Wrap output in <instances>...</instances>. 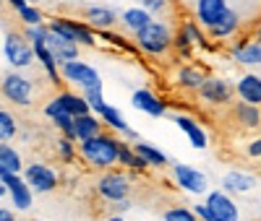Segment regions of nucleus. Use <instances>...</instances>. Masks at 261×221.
<instances>
[{
  "mask_svg": "<svg viewBox=\"0 0 261 221\" xmlns=\"http://www.w3.org/2000/svg\"><path fill=\"white\" fill-rule=\"evenodd\" d=\"M120 143L123 141L118 138V133H99L97 138L79 143V156L94 169H115V164L120 162Z\"/></svg>",
  "mask_w": 261,
  "mask_h": 221,
  "instance_id": "1",
  "label": "nucleus"
},
{
  "mask_svg": "<svg viewBox=\"0 0 261 221\" xmlns=\"http://www.w3.org/2000/svg\"><path fill=\"white\" fill-rule=\"evenodd\" d=\"M134 37H136L139 50L144 55H149V57H160V55H165L172 47V44H175V34H172L170 26L162 24V21H151L149 26H144Z\"/></svg>",
  "mask_w": 261,
  "mask_h": 221,
  "instance_id": "2",
  "label": "nucleus"
},
{
  "mask_svg": "<svg viewBox=\"0 0 261 221\" xmlns=\"http://www.w3.org/2000/svg\"><path fill=\"white\" fill-rule=\"evenodd\" d=\"M3 57L13 71H24L37 60V52H34V44L27 39V34L6 31L3 34Z\"/></svg>",
  "mask_w": 261,
  "mask_h": 221,
  "instance_id": "3",
  "label": "nucleus"
},
{
  "mask_svg": "<svg viewBox=\"0 0 261 221\" xmlns=\"http://www.w3.org/2000/svg\"><path fill=\"white\" fill-rule=\"evenodd\" d=\"M63 81L71 83L73 88H81V91H89V88H102V76L94 65L84 62V60H71L60 65Z\"/></svg>",
  "mask_w": 261,
  "mask_h": 221,
  "instance_id": "4",
  "label": "nucleus"
},
{
  "mask_svg": "<svg viewBox=\"0 0 261 221\" xmlns=\"http://www.w3.org/2000/svg\"><path fill=\"white\" fill-rule=\"evenodd\" d=\"M47 26L63 37H68L73 39L76 44H81V47H94L97 44V29L92 24H86V21H76V18H50L47 21Z\"/></svg>",
  "mask_w": 261,
  "mask_h": 221,
  "instance_id": "5",
  "label": "nucleus"
},
{
  "mask_svg": "<svg viewBox=\"0 0 261 221\" xmlns=\"http://www.w3.org/2000/svg\"><path fill=\"white\" fill-rule=\"evenodd\" d=\"M0 88H3V99H8L16 107H29L34 102V83L24 73H18V71L6 73Z\"/></svg>",
  "mask_w": 261,
  "mask_h": 221,
  "instance_id": "6",
  "label": "nucleus"
},
{
  "mask_svg": "<svg viewBox=\"0 0 261 221\" xmlns=\"http://www.w3.org/2000/svg\"><path fill=\"white\" fill-rule=\"evenodd\" d=\"M0 182H3L8 187V195H11V206L16 211H29L32 208V185L27 182L24 172H6L0 169Z\"/></svg>",
  "mask_w": 261,
  "mask_h": 221,
  "instance_id": "7",
  "label": "nucleus"
},
{
  "mask_svg": "<svg viewBox=\"0 0 261 221\" xmlns=\"http://www.w3.org/2000/svg\"><path fill=\"white\" fill-rule=\"evenodd\" d=\"M71 115V117H79V115H86L92 112L89 102H86L84 94H76V91H58L47 104H45V115L47 117H55V115Z\"/></svg>",
  "mask_w": 261,
  "mask_h": 221,
  "instance_id": "8",
  "label": "nucleus"
},
{
  "mask_svg": "<svg viewBox=\"0 0 261 221\" xmlns=\"http://www.w3.org/2000/svg\"><path fill=\"white\" fill-rule=\"evenodd\" d=\"M97 193L105 198L107 203L123 201V198H128V193H130V177L125 172L107 169V172H102V177L97 180Z\"/></svg>",
  "mask_w": 261,
  "mask_h": 221,
  "instance_id": "9",
  "label": "nucleus"
},
{
  "mask_svg": "<svg viewBox=\"0 0 261 221\" xmlns=\"http://www.w3.org/2000/svg\"><path fill=\"white\" fill-rule=\"evenodd\" d=\"M172 180H175V185L191 195H206L209 190V180H206V174L201 169H196L191 164H175L172 167Z\"/></svg>",
  "mask_w": 261,
  "mask_h": 221,
  "instance_id": "10",
  "label": "nucleus"
},
{
  "mask_svg": "<svg viewBox=\"0 0 261 221\" xmlns=\"http://www.w3.org/2000/svg\"><path fill=\"white\" fill-rule=\"evenodd\" d=\"M232 97H235V88L230 86L227 78H220V76H209L204 86L199 88V99L212 107H225L232 102Z\"/></svg>",
  "mask_w": 261,
  "mask_h": 221,
  "instance_id": "11",
  "label": "nucleus"
},
{
  "mask_svg": "<svg viewBox=\"0 0 261 221\" xmlns=\"http://www.w3.org/2000/svg\"><path fill=\"white\" fill-rule=\"evenodd\" d=\"M24 177H27V182L32 185L34 193H50V190H55L60 185L58 172L53 167H47V164H39V162L27 164L24 167Z\"/></svg>",
  "mask_w": 261,
  "mask_h": 221,
  "instance_id": "12",
  "label": "nucleus"
},
{
  "mask_svg": "<svg viewBox=\"0 0 261 221\" xmlns=\"http://www.w3.org/2000/svg\"><path fill=\"white\" fill-rule=\"evenodd\" d=\"M204 203L212 208L217 221H241V211H238V206H235V201L230 198L227 190H212V193H206Z\"/></svg>",
  "mask_w": 261,
  "mask_h": 221,
  "instance_id": "13",
  "label": "nucleus"
},
{
  "mask_svg": "<svg viewBox=\"0 0 261 221\" xmlns=\"http://www.w3.org/2000/svg\"><path fill=\"white\" fill-rule=\"evenodd\" d=\"M130 104H134L139 112L149 115V117H165L167 115V104L162 97H157L151 88H136L130 94Z\"/></svg>",
  "mask_w": 261,
  "mask_h": 221,
  "instance_id": "14",
  "label": "nucleus"
},
{
  "mask_svg": "<svg viewBox=\"0 0 261 221\" xmlns=\"http://www.w3.org/2000/svg\"><path fill=\"white\" fill-rule=\"evenodd\" d=\"M227 0H196V8H193V18L199 21L204 29H212L217 21H220L227 11Z\"/></svg>",
  "mask_w": 261,
  "mask_h": 221,
  "instance_id": "15",
  "label": "nucleus"
},
{
  "mask_svg": "<svg viewBox=\"0 0 261 221\" xmlns=\"http://www.w3.org/2000/svg\"><path fill=\"white\" fill-rule=\"evenodd\" d=\"M232 60L238 65H246V68H253V65H261V42L258 39H238L230 50Z\"/></svg>",
  "mask_w": 261,
  "mask_h": 221,
  "instance_id": "16",
  "label": "nucleus"
},
{
  "mask_svg": "<svg viewBox=\"0 0 261 221\" xmlns=\"http://www.w3.org/2000/svg\"><path fill=\"white\" fill-rule=\"evenodd\" d=\"M47 47L53 50L55 60L63 65V62L79 60V50H81V44H76L73 39H68V37H63V34H58V31H53V29H50V34H47Z\"/></svg>",
  "mask_w": 261,
  "mask_h": 221,
  "instance_id": "17",
  "label": "nucleus"
},
{
  "mask_svg": "<svg viewBox=\"0 0 261 221\" xmlns=\"http://www.w3.org/2000/svg\"><path fill=\"white\" fill-rule=\"evenodd\" d=\"M172 122L178 125V130L186 133V138L191 141L193 148H206L209 146V138H206V130L196 122L193 117H186V115H172Z\"/></svg>",
  "mask_w": 261,
  "mask_h": 221,
  "instance_id": "18",
  "label": "nucleus"
},
{
  "mask_svg": "<svg viewBox=\"0 0 261 221\" xmlns=\"http://www.w3.org/2000/svg\"><path fill=\"white\" fill-rule=\"evenodd\" d=\"M235 94H238V99L261 107V76L243 73L241 78H238V83H235Z\"/></svg>",
  "mask_w": 261,
  "mask_h": 221,
  "instance_id": "19",
  "label": "nucleus"
},
{
  "mask_svg": "<svg viewBox=\"0 0 261 221\" xmlns=\"http://www.w3.org/2000/svg\"><path fill=\"white\" fill-rule=\"evenodd\" d=\"M238 26H241V16H238L235 8H227L225 16L217 21L212 29H206V34H209L212 39H217V42H220V39H232V37L238 34Z\"/></svg>",
  "mask_w": 261,
  "mask_h": 221,
  "instance_id": "20",
  "label": "nucleus"
},
{
  "mask_svg": "<svg viewBox=\"0 0 261 221\" xmlns=\"http://www.w3.org/2000/svg\"><path fill=\"white\" fill-rule=\"evenodd\" d=\"M105 120L94 112H86V115H79L76 117V141H89V138H97L99 133H105Z\"/></svg>",
  "mask_w": 261,
  "mask_h": 221,
  "instance_id": "21",
  "label": "nucleus"
},
{
  "mask_svg": "<svg viewBox=\"0 0 261 221\" xmlns=\"http://www.w3.org/2000/svg\"><path fill=\"white\" fill-rule=\"evenodd\" d=\"M84 13H86V24H92L97 31L113 29L118 21H120V16H118L113 8H107V6H89Z\"/></svg>",
  "mask_w": 261,
  "mask_h": 221,
  "instance_id": "22",
  "label": "nucleus"
},
{
  "mask_svg": "<svg viewBox=\"0 0 261 221\" xmlns=\"http://www.w3.org/2000/svg\"><path fill=\"white\" fill-rule=\"evenodd\" d=\"M256 187V177L253 174H248V172H241V169H232V172H227L225 177H222V190H227L230 195L235 193H248V190H253Z\"/></svg>",
  "mask_w": 261,
  "mask_h": 221,
  "instance_id": "23",
  "label": "nucleus"
},
{
  "mask_svg": "<svg viewBox=\"0 0 261 221\" xmlns=\"http://www.w3.org/2000/svg\"><path fill=\"white\" fill-rule=\"evenodd\" d=\"M151 21H154V16H151L144 6H136V8H128V11H123L120 13V24L130 31V34H136V31H141L144 26H149Z\"/></svg>",
  "mask_w": 261,
  "mask_h": 221,
  "instance_id": "24",
  "label": "nucleus"
},
{
  "mask_svg": "<svg viewBox=\"0 0 261 221\" xmlns=\"http://www.w3.org/2000/svg\"><path fill=\"white\" fill-rule=\"evenodd\" d=\"M206 78H209V76H206L201 68H196V65H183V68H178V73H175L178 86L186 88V91H199Z\"/></svg>",
  "mask_w": 261,
  "mask_h": 221,
  "instance_id": "25",
  "label": "nucleus"
},
{
  "mask_svg": "<svg viewBox=\"0 0 261 221\" xmlns=\"http://www.w3.org/2000/svg\"><path fill=\"white\" fill-rule=\"evenodd\" d=\"M232 115H235V120L241 122L243 128H258L261 125V107L258 104L238 99V104L232 107Z\"/></svg>",
  "mask_w": 261,
  "mask_h": 221,
  "instance_id": "26",
  "label": "nucleus"
},
{
  "mask_svg": "<svg viewBox=\"0 0 261 221\" xmlns=\"http://www.w3.org/2000/svg\"><path fill=\"white\" fill-rule=\"evenodd\" d=\"M118 164H120L123 169H128V172H144V169L149 167L146 159L134 148V143H130V141H128V143H125V141L120 143V162H118Z\"/></svg>",
  "mask_w": 261,
  "mask_h": 221,
  "instance_id": "27",
  "label": "nucleus"
},
{
  "mask_svg": "<svg viewBox=\"0 0 261 221\" xmlns=\"http://www.w3.org/2000/svg\"><path fill=\"white\" fill-rule=\"evenodd\" d=\"M97 115L105 120V125L110 128L113 133H118V136H125V133L130 130V128H128V122H125V117H123V112H120L118 107H113V104H105Z\"/></svg>",
  "mask_w": 261,
  "mask_h": 221,
  "instance_id": "28",
  "label": "nucleus"
},
{
  "mask_svg": "<svg viewBox=\"0 0 261 221\" xmlns=\"http://www.w3.org/2000/svg\"><path fill=\"white\" fill-rule=\"evenodd\" d=\"M134 148H136V151L141 153V156L146 159V164H149V167H157V169H162V167H167V164H170L167 153H165V151H160L157 146H151V143L136 141V143H134Z\"/></svg>",
  "mask_w": 261,
  "mask_h": 221,
  "instance_id": "29",
  "label": "nucleus"
},
{
  "mask_svg": "<svg viewBox=\"0 0 261 221\" xmlns=\"http://www.w3.org/2000/svg\"><path fill=\"white\" fill-rule=\"evenodd\" d=\"M0 169H6V172H24V164H21L18 151L11 143H0Z\"/></svg>",
  "mask_w": 261,
  "mask_h": 221,
  "instance_id": "30",
  "label": "nucleus"
},
{
  "mask_svg": "<svg viewBox=\"0 0 261 221\" xmlns=\"http://www.w3.org/2000/svg\"><path fill=\"white\" fill-rule=\"evenodd\" d=\"M18 133V125H16V117L8 112V109H0V141L3 143H11Z\"/></svg>",
  "mask_w": 261,
  "mask_h": 221,
  "instance_id": "31",
  "label": "nucleus"
},
{
  "mask_svg": "<svg viewBox=\"0 0 261 221\" xmlns=\"http://www.w3.org/2000/svg\"><path fill=\"white\" fill-rule=\"evenodd\" d=\"M183 29L188 31V37L193 39L196 47H201V50H212V47H209V42H206V34L201 31L204 26H201L196 18H193V21H183Z\"/></svg>",
  "mask_w": 261,
  "mask_h": 221,
  "instance_id": "32",
  "label": "nucleus"
},
{
  "mask_svg": "<svg viewBox=\"0 0 261 221\" xmlns=\"http://www.w3.org/2000/svg\"><path fill=\"white\" fill-rule=\"evenodd\" d=\"M162 221H199V216L193 213V208H186V206H172L165 211Z\"/></svg>",
  "mask_w": 261,
  "mask_h": 221,
  "instance_id": "33",
  "label": "nucleus"
},
{
  "mask_svg": "<svg viewBox=\"0 0 261 221\" xmlns=\"http://www.w3.org/2000/svg\"><path fill=\"white\" fill-rule=\"evenodd\" d=\"M18 18L24 21L27 26H39V24H45V16H42V11H39L34 3H29L27 8H21V11H18Z\"/></svg>",
  "mask_w": 261,
  "mask_h": 221,
  "instance_id": "34",
  "label": "nucleus"
},
{
  "mask_svg": "<svg viewBox=\"0 0 261 221\" xmlns=\"http://www.w3.org/2000/svg\"><path fill=\"white\" fill-rule=\"evenodd\" d=\"M172 47H175V52H180V57H191V52H193V39L188 37V31L180 26L178 29V34H175V44H172Z\"/></svg>",
  "mask_w": 261,
  "mask_h": 221,
  "instance_id": "35",
  "label": "nucleus"
},
{
  "mask_svg": "<svg viewBox=\"0 0 261 221\" xmlns=\"http://www.w3.org/2000/svg\"><path fill=\"white\" fill-rule=\"evenodd\" d=\"M73 143H76V141H71V138H60V141H58V156H60L65 164H71V162L76 159V153H79Z\"/></svg>",
  "mask_w": 261,
  "mask_h": 221,
  "instance_id": "36",
  "label": "nucleus"
},
{
  "mask_svg": "<svg viewBox=\"0 0 261 221\" xmlns=\"http://www.w3.org/2000/svg\"><path fill=\"white\" fill-rule=\"evenodd\" d=\"M84 97H86V102H89V107H92L94 115L107 104V102H105V94H102V88H89V91H84Z\"/></svg>",
  "mask_w": 261,
  "mask_h": 221,
  "instance_id": "37",
  "label": "nucleus"
},
{
  "mask_svg": "<svg viewBox=\"0 0 261 221\" xmlns=\"http://www.w3.org/2000/svg\"><path fill=\"white\" fill-rule=\"evenodd\" d=\"M141 6L151 13V16H160L167 11V0H141Z\"/></svg>",
  "mask_w": 261,
  "mask_h": 221,
  "instance_id": "38",
  "label": "nucleus"
},
{
  "mask_svg": "<svg viewBox=\"0 0 261 221\" xmlns=\"http://www.w3.org/2000/svg\"><path fill=\"white\" fill-rule=\"evenodd\" d=\"M193 213L199 216V221H217L214 213H212V208H209L206 203H196V206H193Z\"/></svg>",
  "mask_w": 261,
  "mask_h": 221,
  "instance_id": "39",
  "label": "nucleus"
},
{
  "mask_svg": "<svg viewBox=\"0 0 261 221\" xmlns=\"http://www.w3.org/2000/svg\"><path fill=\"white\" fill-rule=\"evenodd\" d=\"M246 151H248V156H251V159H261V138H253V141L248 143Z\"/></svg>",
  "mask_w": 261,
  "mask_h": 221,
  "instance_id": "40",
  "label": "nucleus"
},
{
  "mask_svg": "<svg viewBox=\"0 0 261 221\" xmlns=\"http://www.w3.org/2000/svg\"><path fill=\"white\" fill-rule=\"evenodd\" d=\"M113 208H115V213H125V211L134 208V203H130L128 198H123V201H115V203H113Z\"/></svg>",
  "mask_w": 261,
  "mask_h": 221,
  "instance_id": "41",
  "label": "nucleus"
},
{
  "mask_svg": "<svg viewBox=\"0 0 261 221\" xmlns=\"http://www.w3.org/2000/svg\"><path fill=\"white\" fill-rule=\"evenodd\" d=\"M6 3H8V6H11V8L18 13L21 8H27V6H29V0H6Z\"/></svg>",
  "mask_w": 261,
  "mask_h": 221,
  "instance_id": "42",
  "label": "nucleus"
},
{
  "mask_svg": "<svg viewBox=\"0 0 261 221\" xmlns=\"http://www.w3.org/2000/svg\"><path fill=\"white\" fill-rule=\"evenodd\" d=\"M0 221H16L13 211L11 208H0Z\"/></svg>",
  "mask_w": 261,
  "mask_h": 221,
  "instance_id": "43",
  "label": "nucleus"
},
{
  "mask_svg": "<svg viewBox=\"0 0 261 221\" xmlns=\"http://www.w3.org/2000/svg\"><path fill=\"white\" fill-rule=\"evenodd\" d=\"M125 138H128L130 143H136V141H141V136H139L136 130H128V133H125Z\"/></svg>",
  "mask_w": 261,
  "mask_h": 221,
  "instance_id": "44",
  "label": "nucleus"
},
{
  "mask_svg": "<svg viewBox=\"0 0 261 221\" xmlns=\"http://www.w3.org/2000/svg\"><path fill=\"white\" fill-rule=\"evenodd\" d=\"M105 221H125V218H123V213H115V216H107Z\"/></svg>",
  "mask_w": 261,
  "mask_h": 221,
  "instance_id": "45",
  "label": "nucleus"
},
{
  "mask_svg": "<svg viewBox=\"0 0 261 221\" xmlns=\"http://www.w3.org/2000/svg\"><path fill=\"white\" fill-rule=\"evenodd\" d=\"M253 39H258V42H261V24L256 26V31H253Z\"/></svg>",
  "mask_w": 261,
  "mask_h": 221,
  "instance_id": "46",
  "label": "nucleus"
},
{
  "mask_svg": "<svg viewBox=\"0 0 261 221\" xmlns=\"http://www.w3.org/2000/svg\"><path fill=\"white\" fill-rule=\"evenodd\" d=\"M29 3H34V6H37V3H42V0H29Z\"/></svg>",
  "mask_w": 261,
  "mask_h": 221,
  "instance_id": "47",
  "label": "nucleus"
},
{
  "mask_svg": "<svg viewBox=\"0 0 261 221\" xmlns=\"http://www.w3.org/2000/svg\"><path fill=\"white\" fill-rule=\"evenodd\" d=\"M37 221H45V218H37Z\"/></svg>",
  "mask_w": 261,
  "mask_h": 221,
  "instance_id": "48",
  "label": "nucleus"
},
{
  "mask_svg": "<svg viewBox=\"0 0 261 221\" xmlns=\"http://www.w3.org/2000/svg\"><path fill=\"white\" fill-rule=\"evenodd\" d=\"M258 162H261V159H258Z\"/></svg>",
  "mask_w": 261,
  "mask_h": 221,
  "instance_id": "49",
  "label": "nucleus"
}]
</instances>
